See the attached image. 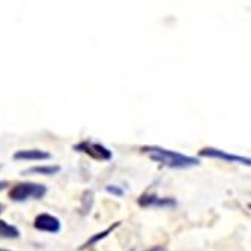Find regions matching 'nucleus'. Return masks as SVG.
Instances as JSON below:
<instances>
[{
	"instance_id": "obj_5",
	"label": "nucleus",
	"mask_w": 251,
	"mask_h": 251,
	"mask_svg": "<svg viewBox=\"0 0 251 251\" xmlns=\"http://www.w3.org/2000/svg\"><path fill=\"white\" fill-rule=\"evenodd\" d=\"M33 227L38 232L59 233L62 224H60V220L51 214H39L33 221Z\"/></svg>"
},
{
	"instance_id": "obj_16",
	"label": "nucleus",
	"mask_w": 251,
	"mask_h": 251,
	"mask_svg": "<svg viewBox=\"0 0 251 251\" xmlns=\"http://www.w3.org/2000/svg\"><path fill=\"white\" fill-rule=\"evenodd\" d=\"M131 251H132V250H131Z\"/></svg>"
},
{
	"instance_id": "obj_2",
	"label": "nucleus",
	"mask_w": 251,
	"mask_h": 251,
	"mask_svg": "<svg viewBox=\"0 0 251 251\" xmlns=\"http://www.w3.org/2000/svg\"><path fill=\"white\" fill-rule=\"evenodd\" d=\"M45 194H47V187L42 184H35V182H20V184L14 185L9 193L8 197L12 201H26V200H38L42 199Z\"/></svg>"
},
{
	"instance_id": "obj_7",
	"label": "nucleus",
	"mask_w": 251,
	"mask_h": 251,
	"mask_svg": "<svg viewBox=\"0 0 251 251\" xmlns=\"http://www.w3.org/2000/svg\"><path fill=\"white\" fill-rule=\"evenodd\" d=\"M12 158L17 161H45V159L51 158V153L41 149H21L17 151Z\"/></svg>"
},
{
	"instance_id": "obj_11",
	"label": "nucleus",
	"mask_w": 251,
	"mask_h": 251,
	"mask_svg": "<svg viewBox=\"0 0 251 251\" xmlns=\"http://www.w3.org/2000/svg\"><path fill=\"white\" fill-rule=\"evenodd\" d=\"M105 191L111 196H116V197H122L125 194V191L119 187V185H107Z\"/></svg>"
},
{
	"instance_id": "obj_10",
	"label": "nucleus",
	"mask_w": 251,
	"mask_h": 251,
	"mask_svg": "<svg viewBox=\"0 0 251 251\" xmlns=\"http://www.w3.org/2000/svg\"><path fill=\"white\" fill-rule=\"evenodd\" d=\"M0 238L5 239H17L20 238V230L15 226L9 224L5 220H0Z\"/></svg>"
},
{
	"instance_id": "obj_4",
	"label": "nucleus",
	"mask_w": 251,
	"mask_h": 251,
	"mask_svg": "<svg viewBox=\"0 0 251 251\" xmlns=\"http://www.w3.org/2000/svg\"><path fill=\"white\" fill-rule=\"evenodd\" d=\"M199 156L201 158H211V159H221V161L226 163H236V164H242V166H251V159L241 156V155H235V153H229L226 151L217 149V148H203L201 151H199Z\"/></svg>"
},
{
	"instance_id": "obj_6",
	"label": "nucleus",
	"mask_w": 251,
	"mask_h": 251,
	"mask_svg": "<svg viewBox=\"0 0 251 251\" xmlns=\"http://www.w3.org/2000/svg\"><path fill=\"white\" fill-rule=\"evenodd\" d=\"M139 204L142 208H175L177 203L172 197H158L153 193H145L140 196Z\"/></svg>"
},
{
	"instance_id": "obj_3",
	"label": "nucleus",
	"mask_w": 251,
	"mask_h": 251,
	"mask_svg": "<svg viewBox=\"0 0 251 251\" xmlns=\"http://www.w3.org/2000/svg\"><path fill=\"white\" fill-rule=\"evenodd\" d=\"M74 151L86 153L90 158L98 159V161H110V159L113 158V152L108 148H105L101 143L90 142V140H84L78 145H74Z\"/></svg>"
},
{
	"instance_id": "obj_12",
	"label": "nucleus",
	"mask_w": 251,
	"mask_h": 251,
	"mask_svg": "<svg viewBox=\"0 0 251 251\" xmlns=\"http://www.w3.org/2000/svg\"><path fill=\"white\" fill-rule=\"evenodd\" d=\"M145 251H167V248L163 247V245H155V247H152L149 250H145Z\"/></svg>"
},
{
	"instance_id": "obj_15",
	"label": "nucleus",
	"mask_w": 251,
	"mask_h": 251,
	"mask_svg": "<svg viewBox=\"0 0 251 251\" xmlns=\"http://www.w3.org/2000/svg\"><path fill=\"white\" fill-rule=\"evenodd\" d=\"M0 214H2V204H0Z\"/></svg>"
},
{
	"instance_id": "obj_9",
	"label": "nucleus",
	"mask_w": 251,
	"mask_h": 251,
	"mask_svg": "<svg viewBox=\"0 0 251 251\" xmlns=\"http://www.w3.org/2000/svg\"><path fill=\"white\" fill-rule=\"evenodd\" d=\"M121 226V221H118V223H115L113 226H110L108 229H105L104 232H100V233H97V235H94V236H90V239H87L81 247H80V250H84V248H89V247H92V245H95V244H98L100 241H102V239H105L113 230L116 229V227H119Z\"/></svg>"
},
{
	"instance_id": "obj_13",
	"label": "nucleus",
	"mask_w": 251,
	"mask_h": 251,
	"mask_svg": "<svg viewBox=\"0 0 251 251\" xmlns=\"http://www.w3.org/2000/svg\"><path fill=\"white\" fill-rule=\"evenodd\" d=\"M6 187H8V182H5V180H0V191L5 190Z\"/></svg>"
},
{
	"instance_id": "obj_14",
	"label": "nucleus",
	"mask_w": 251,
	"mask_h": 251,
	"mask_svg": "<svg viewBox=\"0 0 251 251\" xmlns=\"http://www.w3.org/2000/svg\"><path fill=\"white\" fill-rule=\"evenodd\" d=\"M0 251H12V250H6V248H0Z\"/></svg>"
},
{
	"instance_id": "obj_8",
	"label": "nucleus",
	"mask_w": 251,
	"mask_h": 251,
	"mask_svg": "<svg viewBox=\"0 0 251 251\" xmlns=\"http://www.w3.org/2000/svg\"><path fill=\"white\" fill-rule=\"evenodd\" d=\"M60 170H62V167H60V166H56V164H50V166H35V167H30V169L25 170V172H23V175L53 176V175H57Z\"/></svg>"
},
{
	"instance_id": "obj_1",
	"label": "nucleus",
	"mask_w": 251,
	"mask_h": 251,
	"mask_svg": "<svg viewBox=\"0 0 251 251\" xmlns=\"http://www.w3.org/2000/svg\"><path fill=\"white\" fill-rule=\"evenodd\" d=\"M142 151L149 155L152 161L170 169H190L200 166V161L196 156H190L176 151H169L159 146H145L142 148Z\"/></svg>"
}]
</instances>
